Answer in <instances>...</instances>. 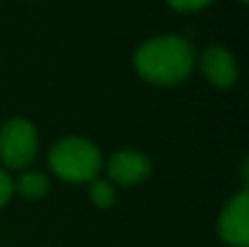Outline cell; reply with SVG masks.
I'll list each match as a JSON object with an SVG mask.
<instances>
[{"label":"cell","mask_w":249,"mask_h":247,"mask_svg":"<svg viewBox=\"0 0 249 247\" xmlns=\"http://www.w3.org/2000/svg\"><path fill=\"white\" fill-rule=\"evenodd\" d=\"M51 188V182L44 173L37 171H29V173H22L18 179H13V193L22 195L24 199H42L44 195Z\"/></svg>","instance_id":"52a82bcc"},{"label":"cell","mask_w":249,"mask_h":247,"mask_svg":"<svg viewBox=\"0 0 249 247\" xmlns=\"http://www.w3.org/2000/svg\"><path fill=\"white\" fill-rule=\"evenodd\" d=\"M175 11H181V13H190V11H199V9L208 7L210 2L214 0H166Z\"/></svg>","instance_id":"9c48e42d"},{"label":"cell","mask_w":249,"mask_h":247,"mask_svg":"<svg viewBox=\"0 0 249 247\" xmlns=\"http://www.w3.org/2000/svg\"><path fill=\"white\" fill-rule=\"evenodd\" d=\"M37 156V131L26 118H11L0 127V162L7 169H24Z\"/></svg>","instance_id":"3957f363"},{"label":"cell","mask_w":249,"mask_h":247,"mask_svg":"<svg viewBox=\"0 0 249 247\" xmlns=\"http://www.w3.org/2000/svg\"><path fill=\"white\" fill-rule=\"evenodd\" d=\"M153 164L151 160L140 151L133 149H123L116 151L107 162V177L112 184H121V186H136L142 184L144 179L151 177Z\"/></svg>","instance_id":"8992f818"},{"label":"cell","mask_w":249,"mask_h":247,"mask_svg":"<svg viewBox=\"0 0 249 247\" xmlns=\"http://www.w3.org/2000/svg\"><path fill=\"white\" fill-rule=\"evenodd\" d=\"M48 164L59 179L83 184L96 179L101 166H103V158L92 140L81 138V136H68V138H61L51 149Z\"/></svg>","instance_id":"7a4b0ae2"},{"label":"cell","mask_w":249,"mask_h":247,"mask_svg":"<svg viewBox=\"0 0 249 247\" xmlns=\"http://www.w3.org/2000/svg\"><path fill=\"white\" fill-rule=\"evenodd\" d=\"M11 195H13V179L9 177V173L0 166V208L11 199Z\"/></svg>","instance_id":"30bf717a"},{"label":"cell","mask_w":249,"mask_h":247,"mask_svg":"<svg viewBox=\"0 0 249 247\" xmlns=\"http://www.w3.org/2000/svg\"><path fill=\"white\" fill-rule=\"evenodd\" d=\"M199 68L201 74L208 79V83H212L219 90H228L236 83L238 79V61L232 53L225 46H212L203 48L199 55Z\"/></svg>","instance_id":"5b68a950"},{"label":"cell","mask_w":249,"mask_h":247,"mask_svg":"<svg viewBox=\"0 0 249 247\" xmlns=\"http://www.w3.org/2000/svg\"><path fill=\"white\" fill-rule=\"evenodd\" d=\"M133 68L144 81L171 88L186 81L195 68L193 44L181 35H158L138 46Z\"/></svg>","instance_id":"6da1fadb"},{"label":"cell","mask_w":249,"mask_h":247,"mask_svg":"<svg viewBox=\"0 0 249 247\" xmlns=\"http://www.w3.org/2000/svg\"><path fill=\"white\" fill-rule=\"evenodd\" d=\"M219 236L232 247H249V193L243 188L219 214Z\"/></svg>","instance_id":"277c9868"},{"label":"cell","mask_w":249,"mask_h":247,"mask_svg":"<svg viewBox=\"0 0 249 247\" xmlns=\"http://www.w3.org/2000/svg\"><path fill=\"white\" fill-rule=\"evenodd\" d=\"M238 2H243V4H247V0H238Z\"/></svg>","instance_id":"8fae6325"},{"label":"cell","mask_w":249,"mask_h":247,"mask_svg":"<svg viewBox=\"0 0 249 247\" xmlns=\"http://www.w3.org/2000/svg\"><path fill=\"white\" fill-rule=\"evenodd\" d=\"M90 199L99 208H109L116 201V191L109 179H92L90 182Z\"/></svg>","instance_id":"ba28073f"}]
</instances>
